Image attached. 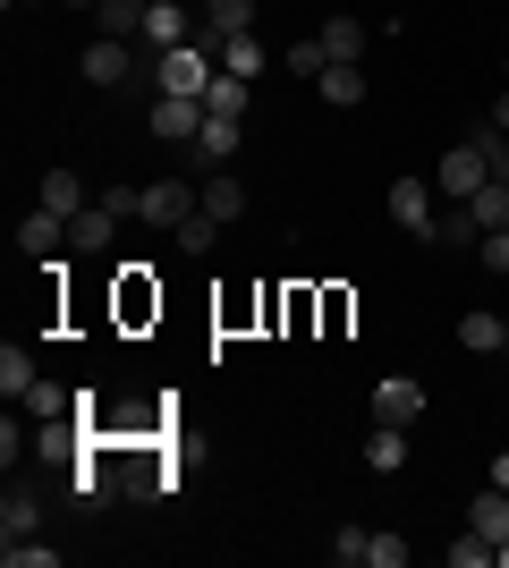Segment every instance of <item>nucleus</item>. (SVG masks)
<instances>
[{"instance_id":"1","label":"nucleus","mask_w":509,"mask_h":568,"mask_svg":"<svg viewBox=\"0 0 509 568\" xmlns=\"http://www.w3.org/2000/svg\"><path fill=\"white\" fill-rule=\"evenodd\" d=\"M221 77V51L213 43H179V51H153V94H195L204 102V85Z\"/></svg>"},{"instance_id":"2","label":"nucleus","mask_w":509,"mask_h":568,"mask_svg":"<svg viewBox=\"0 0 509 568\" xmlns=\"http://www.w3.org/2000/svg\"><path fill=\"white\" fill-rule=\"evenodd\" d=\"M492 179V153H485V136H459L450 153H441V170H434V187L450 195V204H467V195Z\"/></svg>"},{"instance_id":"3","label":"nucleus","mask_w":509,"mask_h":568,"mask_svg":"<svg viewBox=\"0 0 509 568\" xmlns=\"http://www.w3.org/2000/svg\"><path fill=\"white\" fill-rule=\"evenodd\" d=\"M136 51H145V43H111V34H94L77 69H85V85H102V94H111V85H128L136 69H153V60H136Z\"/></svg>"},{"instance_id":"4","label":"nucleus","mask_w":509,"mask_h":568,"mask_svg":"<svg viewBox=\"0 0 509 568\" xmlns=\"http://www.w3.org/2000/svg\"><path fill=\"white\" fill-rule=\"evenodd\" d=\"M374 425H425V382L416 374H383L374 382Z\"/></svg>"},{"instance_id":"5","label":"nucleus","mask_w":509,"mask_h":568,"mask_svg":"<svg viewBox=\"0 0 509 568\" xmlns=\"http://www.w3.org/2000/svg\"><path fill=\"white\" fill-rule=\"evenodd\" d=\"M195 204H204V187H187V179H153L145 204H136V221H153V230H179Z\"/></svg>"},{"instance_id":"6","label":"nucleus","mask_w":509,"mask_h":568,"mask_svg":"<svg viewBox=\"0 0 509 568\" xmlns=\"http://www.w3.org/2000/svg\"><path fill=\"white\" fill-rule=\"evenodd\" d=\"M390 221H399V230L408 237H425V246H434V195H425V179H390Z\"/></svg>"},{"instance_id":"7","label":"nucleus","mask_w":509,"mask_h":568,"mask_svg":"<svg viewBox=\"0 0 509 568\" xmlns=\"http://www.w3.org/2000/svg\"><path fill=\"white\" fill-rule=\"evenodd\" d=\"M153 136L195 144V136H204V102H195V94H153Z\"/></svg>"},{"instance_id":"8","label":"nucleus","mask_w":509,"mask_h":568,"mask_svg":"<svg viewBox=\"0 0 509 568\" xmlns=\"http://www.w3.org/2000/svg\"><path fill=\"white\" fill-rule=\"evenodd\" d=\"M77 230V221L69 213H51V204H34V213H26L18 221V255H34V263H51V255H60V237H69Z\"/></svg>"},{"instance_id":"9","label":"nucleus","mask_w":509,"mask_h":568,"mask_svg":"<svg viewBox=\"0 0 509 568\" xmlns=\"http://www.w3.org/2000/svg\"><path fill=\"white\" fill-rule=\"evenodd\" d=\"M238 144H246V119H204V136H195L187 153H195L204 170H230V153H238Z\"/></svg>"},{"instance_id":"10","label":"nucleus","mask_w":509,"mask_h":568,"mask_svg":"<svg viewBox=\"0 0 509 568\" xmlns=\"http://www.w3.org/2000/svg\"><path fill=\"white\" fill-rule=\"evenodd\" d=\"M145 9H153V0H102L94 34H111V43H145Z\"/></svg>"},{"instance_id":"11","label":"nucleus","mask_w":509,"mask_h":568,"mask_svg":"<svg viewBox=\"0 0 509 568\" xmlns=\"http://www.w3.org/2000/svg\"><path fill=\"white\" fill-rule=\"evenodd\" d=\"M120 221H128V213H111V204H85V213H77V230H69V246H77V255H102V246L120 237Z\"/></svg>"},{"instance_id":"12","label":"nucleus","mask_w":509,"mask_h":568,"mask_svg":"<svg viewBox=\"0 0 509 568\" xmlns=\"http://www.w3.org/2000/svg\"><path fill=\"white\" fill-rule=\"evenodd\" d=\"M255 111V85H246V77H230L221 69L213 85H204V119H246Z\"/></svg>"},{"instance_id":"13","label":"nucleus","mask_w":509,"mask_h":568,"mask_svg":"<svg viewBox=\"0 0 509 568\" xmlns=\"http://www.w3.org/2000/svg\"><path fill=\"white\" fill-rule=\"evenodd\" d=\"M34 526H43V493L9 484V500H0V544H18V535H34Z\"/></svg>"},{"instance_id":"14","label":"nucleus","mask_w":509,"mask_h":568,"mask_svg":"<svg viewBox=\"0 0 509 568\" xmlns=\"http://www.w3.org/2000/svg\"><path fill=\"white\" fill-rule=\"evenodd\" d=\"M221 69H230V77H246V85H255V77L272 69V51H264V34H221Z\"/></svg>"},{"instance_id":"15","label":"nucleus","mask_w":509,"mask_h":568,"mask_svg":"<svg viewBox=\"0 0 509 568\" xmlns=\"http://www.w3.org/2000/svg\"><path fill=\"white\" fill-rule=\"evenodd\" d=\"M365 467H374V475L408 467V425H374V433H365Z\"/></svg>"},{"instance_id":"16","label":"nucleus","mask_w":509,"mask_h":568,"mask_svg":"<svg viewBox=\"0 0 509 568\" xmlns=\"http://www.w3.org/2000/svg\"><path fill=\"white\" fill-rule=\"evenodd\" d=\"M315 85H323V102H332V111H357V102H365V69H357V60H332Z\"/></svg>"},{"instance_id":"17","label":"nucleus","mask_w":509,"mask_h":568,"mask_svg":"<svg viewBox=\"0 0 509 568\" xmlns=\"http://www.w3.org/2000/svg\"><path fill=\"white\" fill-rule=\"evenodd\" d=\"M467 526H476V535H492V544H509V493H501V484H485V493L467 500Z\"/></svg>"},{"instance_id":"18","label":"nucleus","mask_w":509,"mask_h":568,"mask_svg":"<svg viewBox=\"0 0 509 568\" xmlns=\"http://www.w3.org/2000/svg\"><path fill=\"white\" fill-rule=\"evenodd\" d=\"M221 34H255V0H204V43Z\"/></svg>"},{"instance_id":"19","label":"nucleus","mask_w":509,"mask_h":568,"mask_svg":"<svg viewBox=\"0 0 509 568\" xmlns=\"http://www.w3.org/2000/svg\"><path fill=\"white\" fill-rule=\"evenodd\" d=\"M459 348H476V356L509 348V323H501V314H485V306H476V314H459Z\"/></svg>"},{"instance_id":"20","label":"nucleus","mask_w":509,"mask_h":568,"mask_svg":"<svg viewBox=\"0 0 509 568\" xmlns=\"http://www.w3.org/2000/svg\"><path fill=\"white\" fill-rule=\"evenodd\" d=\"M34 204H51V213H85V179H77V170H43V195H34Z\"/></svg>"},{"instance_id":"21","label":"nucleus","mask_w":509,"mask_h":568,"mask_svg":"<svg viewBox=\"0 0 509 568\" xmlns=\"http://www.w3.org/2000/svg\"><path fill=\"white\" fill-rule=\"evenodd\" d=\"M221 230H230V221H213L204 204H195V213L170 230V246H179V255H213V237H221Z\"/></svg>"},{"instance_id":"22","label":"nucleus","mask_w":509,"mask_h":568,"mask_svg":"<svg viewBox=\"0 0 509 568\" xmlns=\"http://www.w3.org/2000/svg\"><path fill=\"white\" fill-rule=\"evenodd\" d=\"M204 213H213V221H238V213H246L238 170H213V179H204Z\"/></svg>"},{"instance_id":"23","label":"nucleus","mask_w":509,"mask_h":568,"mask_svg":"<svg viewBox=\"0 0 509 568\" xmlns=\"http://www.w3.org/2000/svg\"><path fill=\"white\" fill-rule=\"evenodd\" d=\"M434 246H485V221L467 213V204L459 213H434Z\"/></svg>"},{"instance_id":"24","label":"nucleus","mask_w":509,"mask_h":568,"mask_svg":"<svg viewBox=\"0 0 509 568\" xmlns=\"http://www.w3.org/2000/svg\"><path fill=\"white\" fill-rule=\"evenodd\" d=\"M34 382H43V374H34V356H26L18 339H9V348H0V390H9V399H26Z\"/></svg>"},{"instance_id":"25","label":"nucleus","mask_w":509,"mask_h":568,"mask_svg":"<svg viewBox=\"0 0 509 568\" xmlns=\"http://www.w3.org/2000/svg\"><path fill=\"white\" fill-rule=\"evenodd\" d=\"M153 263H128V281H120V306H128V323H145L153 306H162V297H153V281H145Z\"/></svg>"},{"instance_id":"26","label":"nucleus","mask_w":509,"mask_h":568,"mask_svg":"<svg viewBox=\"0 0 509 568\" xmlns=\"http://www.w3.org/2000/svg\"><path fill=\"white\" fill-rule=\"evenodd\" d=\"M26 416H34V425H43V416H77V390H60V382H34V390H26Z\"/></svg>"},{"instance_id":"27","label":"nucleus","mask_w":509,"mask_h":568,"mask_svg":"<svg viewBox=\"0 0 509 568\" xmlns=\"http://www.w3.org/2000/svg\"><path fill=\"white\" fill-rule=\"evenodd\" d=\"M323 51H332V60H365V26L357 18H323Z\"/></svg>"},{"instance_id":"28","label":"nucleus","mask_w":509,"mask_h":568,"mask_svg":"<svg viewBox=\"0 0 509 568\" xmlns=\"http://www.w3.org/2000/svg\"><path fill=\"white\" fill-rule=\"evenodd\" d=\"M467 213L485 221V230H509V187H501V179H485V187L467 195Z\"/></svg>"},{"instance_id":"29","label":"nucleus","mask_w":509,"mask_h":568,"mask_svg":"<svg viewBox=\"0 0 509 568\" xmlns=\"http://www.w3.org/2000/svg\"><path fill=\"white\" fill-rule=\"evenodd\" d=\"M492 560H501V544H492V535H476V526L450 544V568H492Z\"/></svg>"},{"instance_id":"30","label":"nucleus","mask_w":509,"mask_h":568,"mask_svg":"<svg viewBox=\"0 0 509 568\" xmlns=\"http://www.w3.org/2000/svg\"><path fill=\"white\" fill-rule=\"evenodd\" d=\"M0 560H9V568H51V560H60V544H34V535H18V544H0Z\"/></svg>"},{"instance_id":"31","label":"nucleus","mask_w":509,"mask_h":568,"mask_svg":"<svg viewBox=\"0 0 509 568\" xmlns=\"http://www.w3.org/2000/svg\"><path fill=\"white\" fill-rule=\"evenodd\" d=\"M281 69H289V77H323V69H332V51H323V34H315V43H289V60H281Z\"/></svg>"},{"instance_id":"32","label":"nucleus","mask_w":509,"mask_h":568,"mask_svg":"<svg viewBox=\"0 0 509 568\" xmlns=\"http://www.w3.org/2000/svg\"><path fill=\"white\" fill-rule=\"evenodd\" d=\"M365 568H408V535H374V544H365Z\"/></svg>"},{"instance_id":"33","label":"nucleus","mask_w":509,"mask_h":568,"mask_svg":"<svg viewBox=\"0 0 509 568\" xmlns=\"http://www.w3.org/2000/svg\"><path fill=\"white\" fill-rule=\"evenodd\" d=\"M365 544H374L365 526H339V535H332V560H339V568H365Z\"/></svg>"},{"instance_id":"34","label":"nucleus","mask_w":509,"mask_h":568,"mask_svg":"<svg viewBox=\"0 0 509 568\" xmlns=\"http://www.w3.org/2000/svg\"><path fill=\"white\" fill-rule=\"evenodd\" d=\"M476 136H485V153H492V179H501V187H509V136H501V128H492V119H485V128H476Z\"/></svg>"},{"instance_id":"35","label":"nucleus","mask_w":509,"mask_h":568,"mask_svg":"<svg viewBox=\"0 0 509 568\" xmlns=\"http://www.w3.org/2000/svg\"><path fill=\"white\" fill-rule=\"evenodd\" d=\"M26 450H34V442H26L18 416H9V425H0V458H9V475H18V458H26Z\"/></svg>"},{"instance_id":"36","label":"nucleus","mask_w":509,"mask_h":568,"mask_svg":"<svg viewBox=\"0 0 509 568\" xmlns=\"http://www.w3.org/2000/svg\"><path fill=\"white\" fill-rule=\"evenodd\" d=\"M485 272H509V230H485Z\"/></svg>"},{"instance_id":"37","label":"nucleus","mask_w":509,"mask_h":568,"mask_svg":"<svg viewBox=\"0 0 509 568\" xmlns=\"http://www.w3.org/2000/svg\"><path fill=\"white\" fill-rule=\"evenodd\" d=\"M492 128H501V136H509V85H501V94H492Z\"/></svg>"},{"instance_id":"38","label":"nucleus","mask_w":509,"mask_h":568,"mask_svg":"<svg viewBox=\"0 0 509 568\" xmlns=\"http://www.w3.org/2000/svg\"><path fill=\"white\" fill-rule=\"evenodd\" d=\"M492 484H501V493H509V450H501V458H492Z\"/></svg>"},{"instance_id":"39","label":"nucleus","mask_w":509,"mask_h":568,"mask_svg":"<svg viewBox=\"0 0 509 568\" xmlns=\"http://www.w3.org/2000/svg\"><path fill=\"white\" fill-rule=\"evenodd\" d=\"M69 9H85V18H94V9H102V0H69Z\"/></svg>"},{"instance_id":"40","label":"nucleus","mask_w":509,"mask_h":568,"mask_svg":"<svg viewBox=\"0 0 509 568\" xmlns=\"http://www.w3.org/2000/svg\"><path fill=\"white\" fill-rule=\"evenodd\" d=\"M9 9H34V0H9Z\"/></svg>"},{"instance_id":"41","label":"nucleus","mask_w":509,"mask_h":568,"mask_svg":"<svg viewBox=\"0 0 509 568\" xmlns=\"http://www.w3.org/2000/svg\"><path fill=\"white\" fill-rule=\"evenodd\" d=\"M501 568H509V544H501Z\"/></svg>"},{"instance_id":"42","label":"nucleus","mask_w":509,"mask_h":568,"mask_svg":"<svg viewBox=\"0 0 509 568\" xmlns=\"http://www.w3.org/2000/svg\"><path fill=\"white\" fill-rule=\"evenodd\" d=\"M501 77H509V60H501Z\"/></svg>"}]
</instances>
